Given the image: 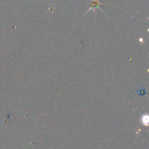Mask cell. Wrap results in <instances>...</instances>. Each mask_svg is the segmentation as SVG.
Listing matches in <instances>:
<instances>
[{
    "label": "cell",
    "mask_w": 149,
    "mask_h": 149,
    "mask_svg": "<svg viewBox=\"0 0 149 149\" xmlns=\"http://www.w3.org/2000/svg\"><path fill=\"white\" fill-rule=\"evenodd\" d=\"M92 1V3H91V7H90V9L88 10H92V9H93V10H95L96 8H99L100 10V0H91Z\"/></svg>",
    "instance_id": "cell-1"
}]
</instances>
